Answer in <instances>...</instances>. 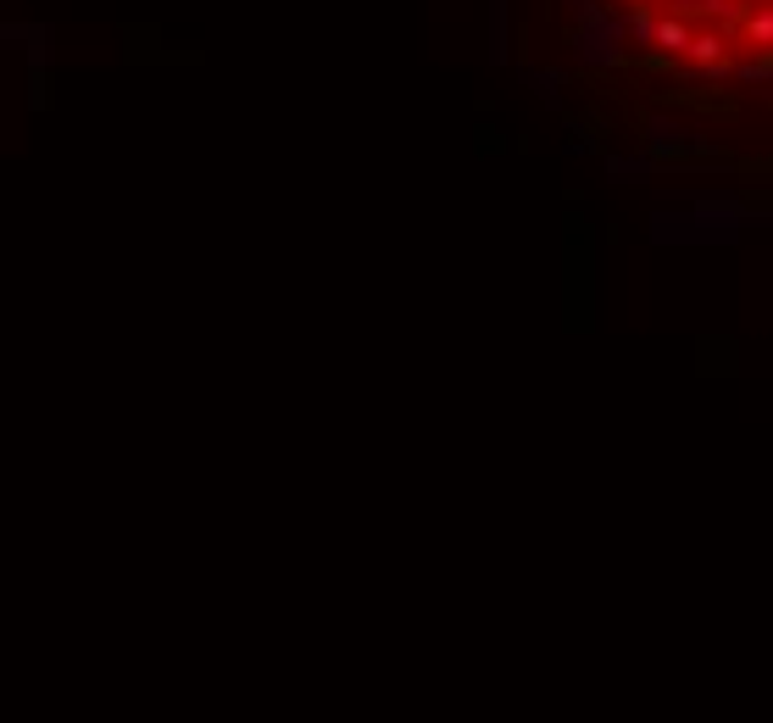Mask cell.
<instances>
[{"instance_id": "7", "label": "cell", "mask_w": 773, "mask_h": 723, "mask_svg": "<svg viewBox=\"0 0 773 723\" xmlns=\"http://www.w3.org/2000/svg\"><path fill=\"white\" fill-rule=\"evenodd\" d=\"M701 367H730V373H735V346L707 340V346H701Z\"/></svg>"}, {"instance_id": "5", "label": "cell", "mask_w": 773, "mask_h": 723, "mask_svg": "<svg viewBox=\"0 0 773 723\" xmlns=\"http://www.w3.org/2000/svg\"><path fill=\"white\" fill-rule=\"evenodd\" d=\"M746 39L757 45V51H773V7L746 12Z\"/></svg>"}, {"instance_id": "8", "label": "cell", "mask_w": 773, "mask_h": 723, "mask_svg": "<svg viewBox=\"0 0 773 723\" xmlns=\"http://www.w3.org/2000/svg\"><path fill=\"white\" fill-rule=\"evenodd\" d=\"M657 7H668V12H680V7H685V0H657Z\"/></svg>"}, {"instance_id": "4", "label": "cell", "mask_w": 773, "mask_h": 723, "mask_svg": "<svg viewBox=\"0 0 773 723\" xmlns=\"http://www.w3.org/2000/svg\"><path fill=\"white\" fill-rule=\"evenodd\" d=\"M623 28H629V45H657V17L640 7V0L623 7Z\"/></svg>"}, {"instance_id": "2", "label": "cell", "mask_w": 773, "mask_h": 723, "mask_svg": "<svg viewBox=\"0 0 773 723\" xmlns=\"http://www.w3.org/2000/svg\"><path fill=\"white\" fill-rule=\"evenodd\" d=\"M685 67H690V73H701V78H730V73H735L730 34H723V28H696L690 51H685Z\"/></svg>"}, {"instance_id": "1", "label": "cell", "mask_w": 773, "mask_h": 723, "mask_svg": "<svg viewBox=\"0 0 773 723\" xmlns=\"http://www.w3.org/2000/svg\"><path fill=\"white\" fill-rule=\"evenodd\" d=\"M629 28H623V12H607L601 23H585L578 28V62L585 67H623L629 62Z\"/></svg>"}, {"instance_id": "6", "label": "cell", "mask_w": 773, "mask_h": 723, "mask_svg": "<svg viewBox=\"0 0 773 723\" xmlns=\"http://www.w3.org/2000/svg\"><path fill=\"white\" fill-rule=\"evenodd\" d=\"M735 73H740L746 84H768V78H773V51H757V57H751V62H740Z\"/></svg>"}, {"instance_id": "3", "label": "cell", "mask_w": 773, "mask_h": 723, "mask_svg": "<svg viewBox=\"0 0 773 723\" xmlns=\"http://www.w3.org/2000/svg\"><path fill=\"white\" fill-rule=\"evenodd\" d=\"M690 39H696L690 17H680V12H668V17H657V51H662V57H680V62H685V51H690Z\"/></svg>"}]
</instances>
